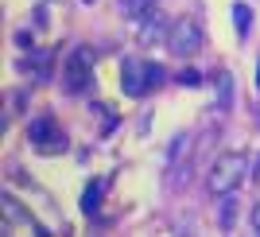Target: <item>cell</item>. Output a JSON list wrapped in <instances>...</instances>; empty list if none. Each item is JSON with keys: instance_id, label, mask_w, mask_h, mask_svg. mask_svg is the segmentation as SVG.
I'll return each mask as SVG.
<instances>
[{"instance_id": "1", "label": "cell", "mask_w": 260, "mask_h": 237, "mask_svg": "<svg viewBox=\"0 0 260 237\" xmlns=\"http://www.w3.org/2000/svg\"><path fill=\"white\" fill-rule=\"evenodd\" d=\"M249 171H252V163H249V156L245 152H221L214 163H210V175H206V187H210V194H233L245 179H249Z\"/></svg>"}, {"instance_id": "11", "label": "cell", "mask_w": 260, "mask_h": 237, "mask_svg": "<svg viewBox=\"0 0 260 237\" xmlns=\"http://www.w3.org/2000/svg\"><path fill=\"white\" fill-rule=\"evenodd\" d=\"M175 82H179V86H198V82H202V74L186 66V70H179V74H175Z\"/></svg>"}, {"instance_id": "2", "label": "cell", "mask_w": 260, "mask_h": 237, "mask_svg": "<svg viewBox=\"0 0 260 237\" xmlns=\"http://www.w3.org/2000/svg\"><path fill=\"white\" fill-rule=\"evenodd\" d=\"M163 82V66L159 63H144V58H124L120 66V94L144 97L148 90H155Z\"/></svg>"}, {"instance_id": "10", "label": "cell", "mask_w": 260, "mask_h": 237, "mask_svg": "<svg viewBox=\"0 0 260 237\" xmlns=\"http://www.w3.org/2000/svg\"><path fill=\"white\" fill-rule=\"evenodd\" d=\"M233 23H237V35H245L249 23H252V12L245 8V4H233Z\"/></svg>"}, {"instance_id": "9", "label": "cell", "mask_w": 260, "mask_h": 237, "mask_svg": "<svg viewBox=\"0 0 260 237\" xmlns=\"http://www.w3.org/2000/svg\"><path fill=\"white\" fill-rule=\"evenodd\" d=\"M233 210H237V198H233V194H221V210H217V222H221V226H233Z\"/></svg>"}, {"instance_id": "14", "label": "cell", "mask_w": 260, "mask_h": 237, "mask_svg": "<svg viewBox=\"0 0 260 237\" xmlns=\"http://www.w3.org/2000/svg\"><path fill=\"white\" fill-rule=\"evenodd\" d=\"M252 179H256V183H260V160H256V171H252Z\"/></svg>"}, {"instance_id": "15", "label": "cell", "mask_w": 260, "mask_h": 237, "mask_svg": "<svg viewBox=\"0 0 260 237\" xmlns=\"http://www.w3.org/2000/svg\"><path fill=\"white\" fill-rule=\"evenodd\" d=\"M256 74H260V70H256ZM256 86H260V78H256Z\"/></svg>"}, {"instance_id": "7", "label": "cell", "mask_w": 260, "mask_h": 237, "mask_svg": "<svg viewBox=\"0 0 260 237\" xmlns=\"http://www.w3.org/2000/svg\"><path fill=\"white\" fill-rule=\"evenodd\" d=\"M0 202H4V222H8V226H12V222H23L27 229H35V233H39V226H35V218H31V214H23V210H20V202H16L12 194H4Z\"/></svg>"}, {"instance_id": "3", "label": "cell", "mask_w": 260, "mask_h": 237, "mask_svg": "<svg viewBox=\"0 0 260 237\" xmlns=\"http://www.w3.org/2000/svg\"><path fill=\"white\" fill-rule=\"evenodd\" d=\"M202 43H206V35H202V27H198V20H190V16H179V20L171 23L167 39H163V47H167L175 58H190V54H198Z\"/></svg>"}, {"instance_id": "8", "label": "cell", "mask_w": 260, "mask_h": 237, "mask_svg": "<svg viewBox=\"0 0 260 237\" xmlns=\"http://www.w3.org/2000/svg\"><path fill=\"white\" fill-rule=\"evenodd\" d=\"M155 12V0H120V16L124 20H148Z\"/></svg>"}, {"instance_id": "12", "label": "cell", "mask_w": 260, "mask_h": 237, "mask_svg": "<svg viewBox=\"0 0 260 237\" xmlns=\"http://www.w3.org/2000/svg\"><path fill=\"white\" fill-rule=\"evenodd\" d=\"M98 198H101V187H89L86 198H82V210H86V214H93V210H98Z\"/></svg>"}, {"instance_id": "13", "label": "cell", "mask_w": 260, "mask_h": 237, "mask_svg": "<svg viewBox=\"0 0 260 237\" xmlns=\"http://www.w3.org/2000/svg\"><path fill=\"white\" fill-rule=\"evenodd\" d=\"M249 222H252V229H260V202L252 206V214H249Z\"/></svg>"}, {"instance_id": "5", "label": "cell", "mask_w": 260, "mask_h": 237, "mask_svg": "<svg viewBox=\"0 0 260 237\" xmlns=\"http://www.w3.org/2000/svg\"><path fill=\"white\" fill-rule=\"evenodd\" d=\"M27 140H31L39 152L54 156V152H62V148H66V132L58 129L51 117H35L31 125H27Z\"/></svg>"}, {"instance_id": "6", "label": "cell", "mask_w": 260, "mask_h": 237, "mask_svg": "<svg viewBox=\"0 0 260 237\" xmlns=\"http://www.w3.org/2000/svg\"><path fill=\"white\" fill-rule=\"evenodd\" d=\"M167 32H171V23L163 20V12H152L148 23H144V32H140V39H144V43H152V39H167Z\"/></svg>"}, {"instance_id": "4", "label": "cell", "mask_w": 260, "mask_h": 237, "mask_svg": "<svg viewBox=\"0 0 260 237\" xmlns=\"http://www.w3.org/2000/svg\"><path fill=\"white\" fill-rule=\"evenodd\" d=\"M89 78H93V54H89V47H78L62 63V86L70 94H82L89 86Z\"/></svg>"}]
</instances>
